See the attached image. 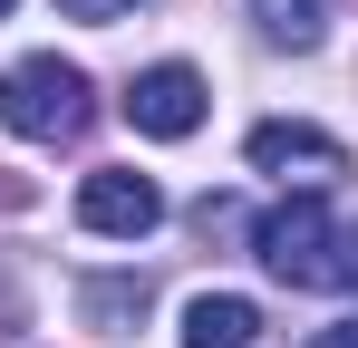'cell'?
Returning <instances> with one entry per match:
<instances>
[{
	"mask_svg": "<svg viewBox=\"0 0 358 348\" xmlns=\"http://www.w3.org/2000/svg\"><path fill=\"white\" fill-rule=\"evenodd\" d=\"M242 155H252L262 174H300V194H329V184L349 174V145L320 136V126H291V116H262Z\"/></svg>",
	"mask_w": 358,
	"mask_h": 348,
	"instance_id": "3",
	"label": "cell"
},
{
	"mask_svg": "<svg viewBox=\"0 0 358 348\" xmlns=\"http://www.w3.org/2000/svg\"><path fill=\"white\" fill-rule=\"evenodd\" d=\"M78 223L107 232V242H145V232L165 223V194H155L136 165H97L87 184H78Z\"/></svg>",
	"mask_w": 358,
	"mask_h": 348,
	"instance_id": "4",
	"label": "cell"
},
{
	"mask_svg": "<svg viewBox=\"0 0 358 348\" xmlns=\"http://www.w3.org/2000/svg\"><path fill=\"white\" fill-rule=\"evenodd\" d=\"M126 116H136V136H194L203 126V68H184V58H165V68H145L136 87H126Z\"/></svg>",
	"mask_w": 358,
	"mask_h": 348,
	"instance_id": "5",
	"label": "cell"
},
{
	"mask_svg": "<svg viewBox=\"0 0 358 348\" xmlns=\"http://www.w3.org/2000/svg\"><path fill=\"white\" fill-rule=\"evenodd\" d=\"M87 319H107V329L145 319V281H87Z\"/></svg>",
	"mask_w": 358,
	"mask_h": 348,
	"instance_id": "8",
	"label": "cell"
},
{
	"mask_svg": "<svg viewBox=\"0 0 358 348\" xmlns=\"http://www.w3.org/2000/svg\"><path fill=\"white\" fill-rule=\"evenodd\" d=\"M252 252H262L271 281H291V290H358V232H339L329 194L271 203V213L252 223Z\"/></svg>",
	"mask_w": 358,
	"mask_h": 348,
	"instance_id": "1",
	"label": "cell"
},
{
	"mask_svg": "<svg viewBox=\"0 0 358 348\" xmlns=\"http://www.w3.org/2000/svg\"><path fill=\"white\" fill-rule=\"evenodd\" d=\"M87 116H97V87H87V68L78 58H20V68H0V126L10 136H29V145H68V136H87Z\"/></svg>",
	"mask_w": 358,
	"mask_h": 348,
	"instance_id": "2",
	"label": "cell"
},
{
	"mask_svg": "<svg viewBox=\"0 0 358 348\" xmlns=\"http://www.w3.org/2000/svg\"><path fill=\"white\" fill-rule=\"evenodd\" d=\"M68 20H126V10H136V0H59Z\"/></svg>",
	"mask_w": 358,
	"mask_h": 348,
	"instance_id": "9",
	"label": "cell"
},
{
	"mask_svg": "<svg viewBox=\"0 0 358 348\" xmlns=\"http://www.w3.org/2000/svg\"><path fill=\"white\" fill-rule=\"evenodd\" d=\"M310 348H358V319H339V329H320Z\"/></svg>",
	"mask_w": 358,
	"mask_h": 348,
	"instance_id": "10",
	"label": "cell"
},
{
	"mask_svg": "<svg viewBox=\"0 0 358 348\" xmlns=\"http://www.w3.org/2000/svg\"><path fill=\"white\" fill-rule=\"evenodd\" d=\"M0 20H10V0H0Z\"/></svg>",
	"mask_w": 358,
	"mask_h": 348,
	"instance_id": "11",
	"label": "cell"
},
{
	"mask_svg": "<svg viewBox=\"0 0 358 348\" xmlns=\"http://www.w3.org/2000/svg\"><path fill=\"white\" fill-rule=\"evenodd\" d=\"M252 20H262L281 49H320V29H329V0H252Z\"/></svg>",
	"mask_w": 358,
	"mask_h": 348,
	"instance_id": "7",
	"label": "cell"
},
{
	"mask_svg": "<svg viewBox=\"0 0 358 348\" xmlns=\"http://www.w3.org/2000/svg\"><path fill=\"white\" fill-rule=\"evenodd\" d=\"M252 339H262V310L242 290H203L184 310V348H252Z\"/></svg>",
	"mask_w": 358,
	"mask_h": 348,
	"instance_id": "6",
	"label": "cell"
}]
</instances>
